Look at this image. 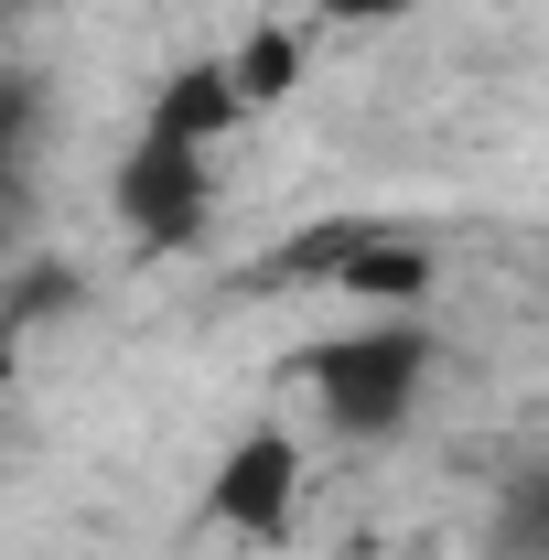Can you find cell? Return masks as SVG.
<instances>
[{
	"instance_id": "obj_4",
	"label": "cell",
	"mask_w": 549,
	"mask_h": 560,
	"mask_svg": "<svg viewBox=\"0 0 549 560\" xmlns=\"http://www.w3.org/2000/svg\"><path fill=\"white\" fill-rule=\"evenodd\" d=\"M237 119H248V108H237L226 66H184L173 86H162V97H151V108H140V130H162V140H206V151L237 130Z\"/></svg>"
},
{
	"instance_id": "obj_1",
	"label": "cell",
	"mask_w": 549,
	"mask_h": 560,
	"mask_svg": "<svg viewBox=\"0 0 549 560\" xmlns=\"http://www.w3.org/2000/svg\"><path fill=\"white\" fill-rule=\"evenodd\" d=\"M302 377H313V410L335 420L344 442H388V431L420 420L431 335H420V313H377V324H355V335H324V346L302 355Z\"/></svg>"
},
{
	"instance_id": "obj_5",
	"label": "cell",
	"mask_w": 549,
	"mask_h": 560,
	"mask_svg": "<svg viewBox=\"0 0 549 560\" xmlns=\"http://www.w3.org/2000/svg\"><path fill=\"white\" fill-rule=\"evenodd\" d=\"M335 291L377 302V313H420V291H431V248H420V237H399V226H377V237L335 270Z\"/></svg>"
},
{
	"instance_id": "obj_3",
	"label": "cell",
	"mask_w": 549,
	"mask_h": 560,
	"mask_svg": "<svg viewBox=\"0 0 549 560\" xmlns=\"http://www.w3.org/2000/svg\"><path fill=\"white\" fill-rule=\"evenodd\" d=\"M291 506H302V442H291V431H248V442L215 464V486H206V517L237 528V539H280Z\"/></svg>"
},
{
	"instance_id": "obj_7",
	"label": "cell",
	"mask_w": 549,
	"mask_h": 560,
	"mask_svg": "<svg viewBox=\"0 0 549 560\" xmlns=\"http://www.w3.org/2000/svg\"><path fill=\"white\" fill-rule=\"evenodd\" d=\"M291 75H302V33H291V22H259V33L226 55L237 108H280V97H291Z\"/></svg>"
},
{
	"instance_id": "obj_6",
	"label": "cell",
	"mask_w": 549,
	"mask_h": 560,
	"mask_svg": "<svg viewBox=\"0 0 549 560\" xmlns=\"http://www.w3.org/2000/svg\"><path fill=\"white\" fill-rule=\"evenodd\" d=\"M33 151H44V75L0 66V226L22 215V184H33Z\"/></svg>"
},
{
	"instance_id": "obj_10",
	"label": "cell",
	"mask_w": 549,
	"mask_h": 560,
	"mask_svg": "<svg viewBox=\"0 0 549 560\" xmlns=\"http://www.w3.org/2000/svg\"><path fill=\"white\" fill-rule=\"evenodd\" d=\"M0 11H11V0H0Z\"/></svg>"
},
{
	"instance_id": "obj_2",
	"label": "cell",
	"mask_w": 549,
	"mask_h": 560,
	"mask_svg": "<svg viewBox=\"0 0 549 560\" xmlns=\"http://www.w3.org/2000/svg\"><path fill=\"white\" fill-rule=\"evenodd\" d=\"M119 226H130V248H151V259L195 248V237L215 226V151L206 140L140 130L130 162H119Z\"/></svg>"
},
{
	"instance_id": "obj_8",
	"label": "cell",
	"mask_w": 549,
	"mask_h": 560,
	"mask_svg": "<svg viewBox=\"0 0 549 560\" xmlns=\"http://www.w3.org/2000/svg\"><path fill=\"white\" fill-rule=\"evenodd\" d=\"M484 550L495 560H549V475H517L484 517Z\"/></svg>"
},
{
	"instance_id": "obj_9",
	"label": "cell",
	"mask_w": 549,
	"mask_h": 560,
	"mask_svg": "<svg viewBox=\"0 0 549 560\" xmlns=\"http://www.w3.org/2000/svg\"><path fill=\"white\" fill-rule=\"evenodd\" d=\"M410 0H324V22H399Z\"/></svg>"
}]
</instances>
